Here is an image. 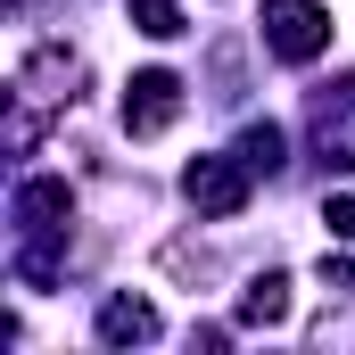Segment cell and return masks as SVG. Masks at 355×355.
I'll list each match as a JSON object with an SVG mask.
<instances>
[{
    "label": "cell",
    "mask_w": 355,
    "mask_h": 355,
    "mask_svg": "<svg viewBox=\"0 0 355 355\" xmlns=\"http://www.w3.org/2000/svg\"><path fill=\"white\" fill-rule=\"evenodd\" d=\"M322 42H331V25H322L314 0H281V8H272V50H281V58H314Z\"/></svg>",
    "instance_id": "7a4b0ae2"
},
{
    "label": "cell",
    "mask_w": 355,
    "mask_h": 355,
    "mask_svg": "<svg viewBox=\"0 0 355 355\" xmlns=\"http://www.w3.org/2000/svg\"><path fill=\"white\" fill-rule=\"evenodd\" d=\"M174 116H182V83L174 75H141V83L124 91V124L132 132H166Z\"/></svg>",
    "instance_id": "6da1fadb"
},
{
    "label": "cell",
    "mask_w": 355,
    "mask_h": 355,
    "mask_svg": "<svg viewBox=\"0 0 355 355\" xmlns=\"http://www.w3.org/2000/svg\"><path fill=\"white\" fill-rule=\"evenodd\" d=\"M99 331H107V339H149V331H157V314H149V306H107V314H99Z\"/></svg>",
    "instance_id": "5b68a950"
},
{
    "label": "cell",
    "mask_w": 355,
    "mask_h": 355,
    "mask_svg": "<svg viewBox=\"0 0 355 355\" xmlns=\"http://www.w3.org/2000/svg\"><path fill=\"white\" fill-rule=\"evenodd\" d=\"M331 232H339V240H355V198H331Z\"/></svg>",
    "instance_id": "52a82bcc"
},
{
    "label": "cell",
    "mask_w": 355,
    "mask_h": 355,
    "mask_svg": "<svg viewBox=\"0 0 355 355\" xmlns=\"http://www.w3.org/2000/svg\"><path fill=\"white\" fill-rule=\"evenodd\" d=\"M190 198H198L207 215H240V198H248V182L232 174L223 157H198V166H190Z\"/></svg>",
    "instance_id": "3957f363"
},
{
    "label": "cell",
    "mask_w": 355,
    "mask_h": 355,
    "mask_svg": "<svg viewBox=\"0 0 355 355\" xmlns=\"http://www.w3.org/2000/svg\"><path fill=\"white\" fill-rule=\"evenodd\" d=\"M240 314H248V322H281V314H289V281H281V272H265V281L240 297Z\"/></svg>",
    "instance_id": "277c9868"
},
{
    "label": "cell",
    "mask_w": 355,
    "mask_h": 355,
    "mask_svg": "<svg viewBox=\"0 0 355 355\" xmlns=\"http://www.w3.org/2000/svg\"><path fill=\"white\" fill-rule=\"evenodd\" d=\"M132 17H141V33H157V42L182 33V8H174V0H132Z\"/></svg>",
    "instance_id": "8992f818"
}]
</instances>
